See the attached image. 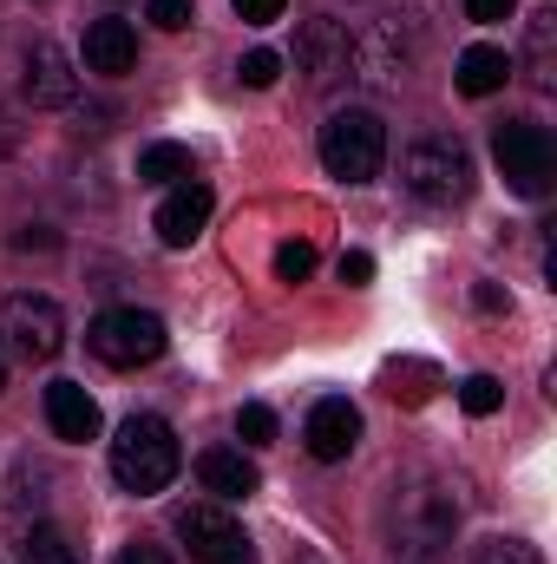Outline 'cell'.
I'll return each instance as SVG.
<instances>
[{"mask_svg":"<svg viewBox=\"0 0 557 564\" xmlns=\"http://www.w3.org/2000/svg\"><path fill=\"white\" fill-rule=\"evenodd\" d=\"M387 532H394V552L407 564H426L433 552H446L452 532H459V492L439 486V479L401 486L394 506H387Z\"/></svg>","mask_w":557,"mask_h":564,"instance_id":"6da1fadb","label":"cell"},{"mask_svg":"<svg viewBox=\"0 0 557 564\" xmlns=\"http://www.w3.org/2000/svg\"><path fill=\"white\" fill-rule=\"evenodd\" d=\"M177 466H184V446H177V433L157 414H132V421L119 426V440H112V479L125 492H139V499L164 492L177 479Z\"/></svg>","mask_w":557,"mask_h":564,"instance_id":"7a4b0ae2","label":"cell"},{"mask_svg":"<svg viewBox=\"0 0 557 564\" xmlns=\"http://www.w3.org/2000/svg\"><path fill=\"white\" fill-rule=\"evenodd\" d=\"M401 184L414 191L419 204H466L472 191V151L459 139H414L401 151Z\"/></svg>","mask_w":557,"mask_h":564,"instance_id":"3957f363","label":"cell"},{"mask_svg":"<svg viewBox=\"0 0 557 564\" xmlns=\"http://www.w3.org/2000/svg\"><path fill=\"white\" fill-rule=\"evenodd\" d=\"M321 164H328V177H348V184L381 177V164H387V126H381L368 106L335 112V119L321 126Z\"/></svg>","mask_w":557,"mask_h":564,"instance_id":"277c9868","label":"cell"},{"mask_svg":"<svg viewBox=\"0 0 557 564\" xmlns=\"http://www.w3.org/2000/svg\"><path fill=\"white\" fill-rule=\"evenodd\" d=\"M66 348V315L59 302L46 295H7L0 302V361H20V368H40Z\"/></svg>","mask_w":557,"mask_h":564,"instance_id":"5b68a950","label":"cell"},{"mask_svg":"<svg viewBox=\"0 0 557 564\" xmlns=\"http://www.w3.org/2000/svg\"><path fill=\"white\" fill-rule=\"evenodd\" d=\"M492 158H499V177L518 191V197H545L557 177V151H551V132L532 126V119H512L492 132Z\"/></svg>","mask_w":557,"mask_h":564,"instance_id":"8992f818","label":"cell"},{"mask_svg":"<svg viewBox=\"0 0 557 564\" xmlns=\"http://www.w3.org/2000/svg\"><path fill=\"white\" fill-rule=\"evenodd\" d=\"M164 322L151 315V308H106L92 328H86V348L106 361V368H144V361H157L164 355Z\"/></svg>","mask_w":557,"mask_h":564,"instance_id":"52a82bcc","label":"cell"},{"mask_svg":"<svg viewBox=\"0 0 557 564\" xmlns=\"http://www.w3.org/2000/svg\"><path fill=\"white\" fill-rule=\"evenodd\" d=\"M171 525H177V539L190 545V558H197V564H256L250 532H243L217 499H210V506H184Z\"/></svg>","mask_w":557,"mask_h":564,"instance_id":"ba28073f","label":"cell"},{"mask_svg":"<svg viewBox=\"0 0 557 564\" xmlns=\"http://www.w3.org/2000/svg\"><path fill=\"white\" fill-rule=\"evenodd\" d=\"M348 73H354L368 93H394V86L414 73V40H407V26H401V20H381L374 33H361L354 53H348Z\"/></svg>","mask_w":557,"mask_h":564,"instance_id":"9c48e42d","label":"cell"},{"mask_svg":"<svg viewBox=\"0 0 557 564\" xmlns=\"http://www.w3.org/2000/svg\"><path fill=\"white\" fill-rule=\"evenodd\" d=\"M348 53H354V40H348V26L341 20H302V33H295V73L308 79V86H335V79H348Z\"/></svg>","mask_w":557,"mask_h":564,"instance_id":"30bf717a","label":"cell"},{"mask_svg":"<svg viewBox=\"0 0 557 564\" xmlns=\"http://www.w3.org/2000/svg\"><path fill=\"white\" fill-rule=\"evenodd\" d=\"M20 93H26V106H40V112L73 106V99H79L73 53H66L59 40H33V46H26V79H20Z\"/></svg>","mask_w":557,"mask_h":564,"instance_id":"8fae6325","label":"cell"},{"mask_svg":"<svg viewBox=\"0 0 557 564\" xmlns=\"http://www.w3.org/2000/svg\"><path fill=\"white\" fill-rule=\"evenodd\" d=\"M210 210H217V197H210V184H204V177L171 184V197L157 204V243H164V250H190V243L204 237Z\"/></svg>","mask_w":557,"mask_h":564,"instance_id":"7c38bea8","label":"cell"},{"mask_svg":"<svg viewBox=\"0 0 557 564\" xmlns=\"http://www.w3.org/2000/svg\"><path fill=\"white\" fill-rule=\"evenodd\" d=\"M302 440H308V453H315L321 466L348 459V453L361 446V408H354L348 394H328V401H315V408H308V426H302Z\"/></svg>","mask_w":557,"mask_h":564,"instance_id":"4fadbf2b","label":"cell"},{"mask_svg":"<svg viewBox=\"0 0 557 564\" xmlns=\"http://www.w3.org/2000/svg\"><path fill=\"white\" fill-rule=\"evenodd\" d=\"M132 66H139V33H132V20H92V26H86V73L125 79Z\"/></svg>","mask_w":557,"mask_h":564,"instance_id":"5bb4252c","label":"cell"},{"mask_svg":"<svg viewBox=\"0 0 557 564\" xmlns=\"http://www.w3.org/2000/svg\"><path fill=\"white\" fill-rule=\"evenodd\" d=\"M197 479H204V492H217V506H230V499H250V492L263 486L256 459H243L237 446H210V453H197Z\"/></svg>","mask_w":557,"mask_h":564,"instance_id":"9a60e30c","label":"cell"},{"mask_svg":"<svg viewBox=\"0 0 557 564\" xmlns=\"http://www.w3.org/2000/svg\"><path fill=\"white\" fill-rule=\"evenodd\" d=\"M46 421H53L59 440L86 446V440H99V401H92L79 381H53V388H46Z\"/></svg>","mask_w":557,"mask_h":564,"instance_id":"2e32d148","label":"cell"},{"mask_svg":"<svg viewBox=\"0 0 557 564\" xmlns=\"http://www.w3.org/2000/svg\"><path fill=\"white\" fill-rule=\"evenodd\" d=\"M512 73H518V66H512V53H505V46H466L452 79H459V93H466V99H492Z\"/></svg>","mask_w":557,"mask_h":564,"instance_id":"e0dca14e","label":"cell"},{"mask_svg":"<svg viewBox=\"0 0 557 564\" xmlns=\"http://www.w3.org/2000/svg\"><path fill=\"white\" fill-rule=\"evenodd\" d=\"M197 177V158L184 144H144L139 151V184H184Z\"/></svg>","mask_w":557,"mask_h":564,"instance_id":"ac0fdd59","label":"cell"},{"mask_svg":"<svg viewBox=\"0 0 557 564\" xmlns=\"http://www.w3.org/2000/svg\"><path fill=\"white\" fill-rule=\"evenodd\" d=\"M20 564H86V552L59 532V525H33L20 539Z\"/></svg>","mask_w":557,"mask_h":564,"instance_id":"d6986e66","label":"cell"},{"mask_svg":"<svg viewBox=\"0 0 557 564\" xmlns=\"http://www.w3.org/2000/svg\"><path fill=\"white\" fill-rule=\"evenodd\" d=\"M459 408H466L472 421H485V414L505 408V388H499L492 375H466V381H459Z\"/></svg>","mask_w":557,"mask_h":564,"instance_id":"ffe728a7","label":"cell"},{"mask_svg":"<svg viewBox=\"0 0 557 564\" xmlns=\"http://www.w3.org/2000/svg\"><path fill=\"white\" fill-rule=\"evenodd\" d=\"M237 79H243L250 93H263V86H276V79H282V53H270V46H256V53H243V59H237Z\"/></svg>","mask_w":557,"mask_h":564,"instance_id":"44dd1931","label":"cell"},{"mask_svg":"<svg viewBox=\"0 0 557 564\" xmlns=\"http://www.w3.org/2000/svg\"><path fill=\"white\" fill-rule=\"evenodd\" d=\"M551 26H557V13L545 7L538 20H532V79L551 93Z\"/></svg>","mask_w":557,"mask_h":564,"instance_id":"7402d4cb","label":"cell"},{"mask_svg":"<svg viewBox=\"0 0 557 564\" xmlns=\"http://www.w3.org/2000/svg\"><path fill=\"white\" fill-rule=\"evenodd\" d=\"M237 433H243V446H270V440H276V414H270L263 401H243V408H237Z\"/></svg>","mask_w":557,"mask_h":564,"instance_id":"603a6c76","label":"cell"},{"mask_svg":"<svg viewBox=\"0 0 557 564\" xmlns=\"http://www.w3.org/2000/svg\"><path fill=\"white\" fill-rule=\"evenodd\" d=\"M308 276H315V243H302V237L282 243L276 250V282H308Z\"/></svg>","mask_w":557,"mask_h":564,"instance_id":"cb8c5ba5","label":"cell"},{"mask_svg":"<svg viewBox=\"0 0 557 564\" xmlns=\"http://www.w3.org/2000/svg\"><path fill=\"white\" fill-rule=\"evenodd\" d=\"M472 564H545V558H538V545H525V539H492V545H479Z\"/></svg>","mask_w":557,"mask_h":564,"instance_id":"d4e9b609","label":"cell"},{"mask_svg":"<svg viewBox=\"0 0 557 564\" xmlns=\"http://www.w3.org/2000/svg\"><path fill=\"white\" fill-rule=\"evenodd\" d=\"M144 13H151V26H164V33H184V26L197 20V0H151Z\"/></svg>","mask_w":557,"mask_h":564,"instance_id":"484cf974","label":"cell"},{"mask_svg":"<svg viewBox=\"0 0 557 564\" xmlns=\"http://www.w3.org/2000/svg\"><path fill=\"white\" fill-rule=\"evenodd\" d=\"M230 7H237V20H243V26H270V20H282V7H288V0H230Z\"/></svg>","mask_w":557,"mask_h":564,"instance_id":"4316f807","label":"cell"},{"mask_svg":"<svg viewBox=\"0 0 557 564\" xmlns=\"http://www.w3.org/2000/svg\"><path fill=\"white\" fill-rule=\"evenodd\" d=\"M512 7H518V0H466V20L499 26V20H512Z\"/></svg>","mask_w":557,"mask_h":564,"instance_id":"83f0119b","label":"cell"},{"mask_svg":"<svg viewBox=\"0 0 557 564\" xmlns=\"http://www.w3.org/2000/svg\"><path fill=\"white\" fill-rule=\"evenodd\" d=\"M341 282H348V289L374 282V257H368V250H348V257H341Z\"/></svg>","mask_w":557,"mask_h":564,"instance_id":"f1b7e54d","label":"cell"},{"mask_svg":"<svg viewBox=\"0 0 557 564\" xmlns=\"http://www.w3.org/2000/svg\"><path fill=\"white\" fill-rule=\"evenodd\" d=\"M472 302H479L485 315H505V308H512V295H505L499 282H479V289H472Z\"/></svg>","mask_w":557,"mask_h":564,"instance_id":"f546056e","label":"cell"},{"mask_svg":"<svg viewBox=\"0 0 557 564\" xmlns=\"http://www.w3.org/2000/svg\"><path fill=\"white\" fill-rule=\"evenodd\" d=\"M119 564H171V558H164L157 545H144V539H132V545L119 552Z\"/></svg>","mask_w":557,"mask_h":564,"instance_id":"4dcf8cb0","label":"cell"},{"mask_svg":"<svg viewBox=\"0 0 557 564\" xmlns=\"http://www.w3.org/2000/svg\"><path fill=\"white\" fill-rule=\"evenodd\" d=\"M7 151H13V126L0 119V164H7Z\"/></svg>","mask_w":557,"mask_h":564,"instance_id":"1f68e13d","label":"cell"},{"mask_svg":"<svg viewBox=\"0 0 557 564\" xmlns=\"http://www.w3.org/2000/svg\"><path fill=\"white\" fill-rule=\"evenodd\" d=\"M0 388H7V361H0Z\"/></svg>","mask_w":557,"mask_h":564,"instance_id":"d6a6232c","label":"cell"}]
</instances>
